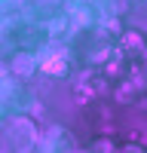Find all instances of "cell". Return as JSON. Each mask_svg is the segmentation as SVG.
Segmentation results:
<instances>
[{
  "label": "cell",
  "instance_id": "obj_1",
  "mask_svg": "<svg viewBox=\"0 0 147 153\" xmlns=\"http://www.w3.org/2000/svg\"><path fill=\"white\" fill-rule=\"evenodd\" d=\"M31 71H34V58H24V55L12 58V74H16V76H28Z\"/></svg>",
  "mask_w": 147,
  "mask_h": 153
}]
</instances>
